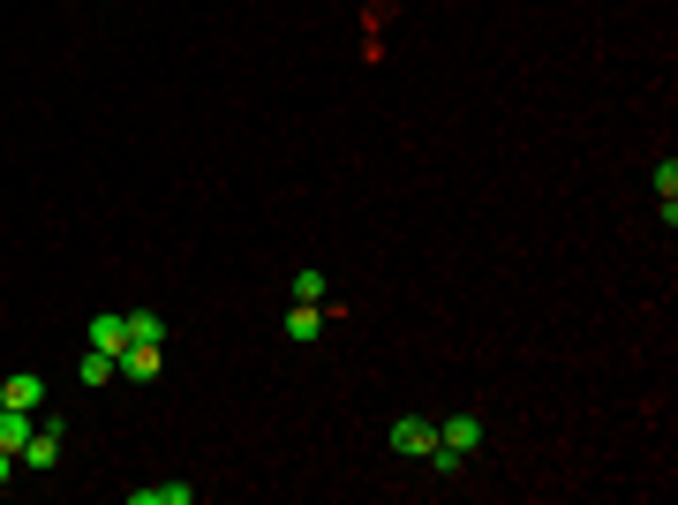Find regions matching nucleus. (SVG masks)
<instances>
[{"mask_svg":"<svg viewBox=\"0 0 678 505\" xmlns=\"http://www.w3.org/2000/svg\"><path fill=\"white\" fill-rule=\"evenodd\" d=\"M91 347H106V355L121 362V347H128V309H98V317H91Z\"/></svg>","mask_w":678,"mask_h":505,"instance_id":"5","label":"nucleus"},{"mask_svg":"<svg viewBox=\"0 0 678 505\" xmlns=\"http://www.w3.org/2000/svg\"><path fill=\"white\" fill-rule=\"evenodd\" d=\"M384 445H392L400 461H423L430 445H437V422H423V415H400L392 430H384Z\"/></svg>","mask_w":678,"mask_h":505,"instance_id":"2","label":"nucleus"},{"mask_svg":"<svg viewBox=\"0 0 678 505\" xmlns=\"http://www.w3.org/2000/svg\"><path fill=\"white\" fill-rule=\"evenodd\" d=\"M325 287H332V280H325L317 264H301V272H295V302H325Z\"/></svg>","mask_w":678,"mask_h":505,"instance_id":"12","label":"nucleus"},{"mask_svg":"<svg viewBox=\"0 0 678 505\" xmlns=\"http://www.w3.org/2000/svg\"><path fill=\"white\" fill-rule=\"evenodd\" d=\"M437 438H445V445H453V453H467V461H475V453H483V415H445L437 422Z\"/></svg>","mask_w":678,"mask_h":505,"instance_id":"4","label":"nucleus"},{"mask_svg":"<svg viewBox=\"0 0 678 505\" xmlns=\"http://www.w3.org/2000/svg\"><path fill=\"white\" fill-rule=\"evenodd\" d=\"M325 333V317H317V302H295V309H287V339H295V347H309V339Z\"/></svg>","mask_w":678,"mask_h":505,"instance_id":"10","label":"nucleus"},{"mask_svg":"<svg viewBox=\"0 0 678 505\" xmlns=\"http://www.w3.org/2000/svg\"><path fill=\"white\" fill-rule=\"evenodd\" d=\"M0 408H31V415H39V408H45V378H39V370L0 378Z\"/></svg>","mask_w":678,"mask_h":505,"instance_id":"3","label":"nucleus"},{"mask_svg":"<svg viewBox=\"0 0 678 505\" xmlns=\"http://www.w3.org/2000/svg\"><path fill=\"white\" fill-rule=\"evenodd\" d=\"M76 378H84V385H114V378H121V362H114L106 347H84V362H76Z\"/></svg>","mask_w":678,"mask_h":505,"instance_id":"9","label":"nucleus"},{"mask_svg":"<svg viewBox=\"0 0 678 505\" xmlns=\"http://www.w3.org/2000/svg\"><path fill=\"white\" fill-rule=\"evenodd\" d=\"M8 483H15V453L0 445V491H8Z\"/></svg>","mask_w":678,"mask_h":505,"instance_id":"14","label":"nucleus"},{"mask_svg":"<svg viewBox=\"0 0 678 505\" xmlns=\"http://www.w3.org/2000/svg\"><path fill=\"white\" fill-rule=\"evenodd\" d=\"M128 339H167V317L159 309H128Z\"/></svg>","mask_w":678,"mask_h":505,"instance_id":"11","label":"nucleus"},{"mask_svg":"<svg viewBox=\"0 0 678 505\" xmlns=\"http://www.w3.org/2000/svg\"><path fill=\"white\" fill-rule=\"evenodd\" d=\"M656 204H678V159L671 151L656 159Z\"/></svg>","mask_w":678,"mask_h":505,"instance_id":"13","label":"nucleus"},{"mask_svg":"<svg viewBox=\"0 0 678 505\" xmlns=\"http://www.w3.org/2000/svg\"><path fill=\"white\" fill-rule=\"evenodd\" d=\"M15 461H23V467H53V461H61V422H39V430H31V445H23Z\"/></svg>","mask_w":678,"mask_h":505,"instance_id":"6","label":"nucleus"},{"mask_svg":"<svg viewBox=\"0 0 678 505\" xmlns=\"http://www.w3.org/2000/svg\"><path fill=\"white\" fill-rule=\"evenodd\" d=\"M31 430H39L31 408H0V445H8V453H23V445H31Z\"/></svg>","mask_w":678,"mask_h":505,"instance_id":"8","label":"nucleus"},{"mask_svg":"<svg viewBox=\"0 0 678 505\" xmlns=\"http://www.w3.org/2000/svg\"><path fill=\"white\" fill-rule=\"evenodd\" d=\"M128 505H197V483H144L128 491Z\"/></svg>","mask_w":678,"mask_h":505,"instance_id":"7","label":"nucleus"},{"mask_svg":"<svg viewBox=\"0 0 678 505\" xmlns=\"http://www.w3.org/2000/svg\"><path fill=\"white\" fill-rule=\"evenodd\" d=\"M121 378L128 385H159L167 378V339H128L121 347Z\"/></svg>","mask_w":678,"mask_h":505,"instance_id":"1","label":"nucleus"}]
</instances>
